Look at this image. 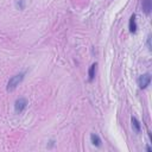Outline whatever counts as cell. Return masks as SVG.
Returning a JSON list of instances; mask_svg holds the SVG:
<instances>
[{"instance_id":"7a4b0ae2","label":"cell","mask_w":152,"mask_h":152,"mask_svg":"<svg viewBox=\"0 0 152 152\" xmlns=\"http://www.w3.org/2000/svg\"><path fill=\"white\" fill-rule=\"evenodd\" d=\"M28 107V100L25 97H19L15 102V112L17 114H21Z\"/></svg>"},{"instance_id":"5b68a950","label":"cell","mask_w":152,"mask_h":152,"mask_svg":"<svg viewBox=\"0 0 152 152\" xmlns=\"http://www.w3.org/2000/svg\"><path fill=\"white\" fill-rule=\"evenodd\" d=\"M96 67H97L96 63H93L89 68V70H88V82H93V80L95 77V73H96Z\"/></svg>"},{"instance_id":"30bf717a","label":"cell","mask_w":152,"mask_h":152,"mask_svg":"<svg viewBox=\"0 0 152 152\" xmlns=\"http://www.w3.org/2000/svg\"><path fill=\"white\" fill-rule=\"evenodd\" d=\"M147 45H149V49L151 50V37L149 36V38H147Z\"/></svg>"},{"instance_id":"277c9868","label":"cell","mask_w":152,"mask_h":152,"mask_svg":"<svg viewBox=\"0 0 152 152\" xmlns=\"http://www.w3.org/2000/svg\"><path fill=\"white\" fill-rule=\"evenodd\" d=\"M142 6H143L144 13L145 15H150L151 13V10H152V0H143Z\"/></svg>"},{"instance_id":"7c38bea8","label":"cell","mask_w":152,"mask_h":152,"mask_svg":"<svg viewBox=\"0 0 152 152\" xmlns=\"http://www.w3.org/2000/svg\"><path fill=\"white\" fill-rule=\"evenodd\" d=\"M146 150H147V151H149V152H152V149H151V147H150V146H147V147H146Z\"/></svg>"},{"instance_id":"9c48e42d","label":"cell","mask_w":152,"mask_h":152,"mask_svg":"<svg viewBox=\"0 0 152 152\" xmlns=\"http://www.w3.org/2000/svg\"><path fill=\"white\" fill-rule=\"evenodd\" d=\"M16 7L18 10H24L25 8V0H16Z\"/></svg>"},{"instance_id":"8fae6325","label":"cell","mask_w":152,"mask_h":152,"mask_svg":"<svg viewBox=\"0 0 152 152\" xmlns=\"http://www.w3.org/2000/svg\"><path fill=\"white\" fill-rule=\"evenodd\" d=\"M55 145V142L54 140H51V142H50V145H49V147H53Z\"/></svg>"},{"instance_id":"ba28073f","label":"cell","mask_w":152,"mask_h":152,"mask_svg":"<svg viewBox=\"0 0 152 152\" xmlns=\"http://www.w3.org/2000/svg\"><path fill=\"white\" fill-rule=\"evenodd\" d=\"M91 142H92V144H93L94 146H96V147H99V146L101 145V139H100V137H99L97 134H95V133L91 134Z\"/></svg>"},{"instance_id":"3957f363","label":"cell","mask_w":152,"mask_h":152,"mask_svg":"<svg viewBox=\"0 0 152 152\" xmlns=\"http://www.w3.org/2000/svg\"><path fill=\"white\" fill-rule=\"evenodd\" d=\"M150 82H151V74H149V73L140 75L139 76V79H138V86H139L140 89H145V88H147Z\"/></svg>"},{"instance_id":"52a82bcc","label":"cell","mask_w":152,"mask_h":152,"mask_svg":"<svg viewBox=\"0 0 152 152\" xmlns=\"http://www.w3.org/2000/svg\"><path fill=\"white\" fill-rule=\"evenodd\" d=\"M129 28H130V31L132 33H135L137 31V23H135V15H132L131 18H130V24H129Z\"/></svg>"},{"instance_id":"6da1fadb","label":"cell","mask_w":152,"mask_h":152,"mask_svg":"<svg viewBox=\"0 0 152 152\" xmlns=\"http://www.w3.org/2000/svg\"><path fill=\"white\" fill-rule=\"evenodd\" d=\"M24 76H25L24 73H19V74H17L15 76H12V77L8 80V82H7L6 91L7 92H13L16 88L21 83V81L24 80Z\"/></svg>"},{"instance_id":"8992f818","label":"cell","mask_w":152,"mask_h":152,"mask_svg":"<svg viewBox=\"0 0 152 152\" xmlns=\"http://www.w3.org/2000/svg\"><path fill=\"white\" fill-rule=\"evenodd\" d=\"M131 122H132V129H133V131H134L135 133H140L142 126H140V122L137 120V118H132Z\"/></svg>"}]
</instances>
